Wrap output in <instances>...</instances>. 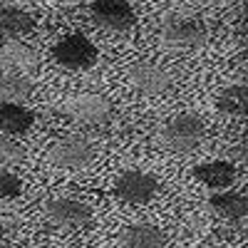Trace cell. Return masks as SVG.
Here are the masks:
<instances>
[{"label": "cell", "instance_id": "cell-1", "mask_svg": "<svg viewBox=\"0 0 248 248\" xmlns=\"http://www.w3.org/2000/svg\"><path fill=\"white\" fill-rule=\"evenodd\" d=\"M203 134H206V127L196 114H176L161 127L159 141L164 149L186 154V152H194L199 147Z\"/></svg>", "mask_w": 248, "mask_h": 248}, {"label": "cell", "instance_id": "cell-2", "mask_svg": "<svg viewBox=\"0 0 248 248\" xmlns=\"http://www.w3.org/2000/svg\"><path fill=\"white\" fill-rule=\"evenodd\" d=\"M97 57H99V52H97L94 43L82 32L65 35L52 47V60L67 70H90V67H94Z\"/></svg>", "mask_w": 248, "mask_h": 248}, {"label": "cell", "instance_id": "cell-3", "mask_svg": "<svg viewBox=\"0 0 248 248\" xmlns=\"http://www.w3.org/2000/svg\"><path fill=\"white\" fill-rule=\"evenodd\" d=\"M97 159L94 144L82 137H65L50 149V161L60 169H87Z\"/></svg>", "mask_w": 248, "mask_h": 248}, {"label": "cell", "instance_id": "cell-4", "mask_svg": "<svg viewBox=\"0 0 248 248\" xmlns=\"http://www.w3.org/2000/svg\"><path fill=\"white\" fill-rule=\"evenodd\" d=\"M90 10L94 23L109 32H127L137 25L129 0H90Z\"/></svg>", "mask_w": 248, "mask_h": 248}, {"label": "cell", "instance_id": "cell-5", "mask_svg": "<svg viewBox=\"0 0 248 248\" xmlns=\"http://www.w3.org/2000/svg\"><path fill=\"white\" fill-rule=\"evenodd\" d=\"M156 194H159V181L147 171L129 169L119 174L114 181V196L122 199L124 203H149Z\"/></svg>", "mask_w": 248, "mask_h": 248}, {"label": "cell", "instance_id": "cell-6", "mask_svg": "<svg viewBox=\"0 0 248 248\" xmlns=\"http://www.w3.org/2000/svg\"><path fill=\"white\" fill-rule=\"evenodd\" d=\"M60 112L75 122H82V124H105L112 117V105L107 97L90 92V94H79V97L67 99L60 107Z\"/></svg>", "mask_w": 248, "mask_h": 248}, {"label": "cell", "instance_id": "cell-7", "mask_svg": "<svg viewBox=\"0 0 248 248\" xmlns=\"http://www.w3.org/2000/svg\"><path fill=\"white\" fill-rule=\"evenodd\" d=\"M161 37L164 43L176 45V47H199L206 43V28L196 17L169 15L161 23Z\"/></svg>", "mask_w": 248, "mask_h": 248}, {"label": "cell", "instance_id": "cell-8", "mask_svg": "<svg viewBox=\"0 0 248 248\" xmlns=\"http://www.w3.org/2000/svg\"><path fill=\"white\" fill-rule=\"evenodd\" d=\"M45 214L52 223L67 226V229H79V226H87L94 218L90 206L77 199H52L45 206Z\"/></svg>", "mask_w": 248, "mask_h": 248}, {"label": "cell", "instance_id": "cell-9", "mask_svg": "<svg viewBox=\"0 0 248 248\" xmlns=\"http://www.w3.org/2000/svg\"><path fill=\"white\" fill-rule=\"evenodd\" d=\"M129 82L141 94L156 97L171 87V75L154 62H137L129 67Z\"/></svg>", "mask_w": 248, "mask_h": 248}, {"label": "cell", "instance_id": "cell-10", "mask_svg": "<svg viewBox=\"0 0 248 248\" xmlns=\"http://www.w3.org/2000/svg\"><path fill=\"white\" fill-rule=\"evenodd\" d=\"M194 176L209 189H229L238 179V169L233 161L216 159V161H203L199 167H194Z\"/></svg>", "mask_w": 248, "mask_h": 248}, {"label": "cell", "instance_id": "cell-11", "mask_svg": "<svg viewBox=\"0 0 248 248\" xmlns=\"http://www.w3.org/2000/svg\"><path fill=\"white\" fill-rule=\"evenodd\" d=\"M0 124H3V132L8 137L28 134L35 124V112L28 109L25 105H17V102H3V107H0Z\"/></svg>", "mask_w": 248, "mask_h": 248}, {"label": "cell", "instance_id": "cell-12", "mask_svg": "<svg viewBox=\"0 0 248 248\" xmlns=\"http://www.w3.org/2000/svg\"><path fill=\"white\" fill-rule=\"evenodd\" d=\"M122 246L124 248H164L167 246V233L156 229L154 223H134L122 231Z\"/></svg>", "mask_w": 248, "mask_h": 248}, {"label": "cell", "instance_id": "cell-13", "mask_svg": "<svg viewBox=\"0 0 248 248\" xmlns=\"http://www.w3.org/2000/svg\"><path fill=\"white\" fill-rule=\"evenodd\" d=\"M209 206L214 209V214L229 221H241L248 216V196L238 191H218L209 199Z\"/></svg>", "mask_w": 248, "mask_h": 248}, {"label": "cell", "instance_id": "cell-14", "mask_svg": "<svg viewBox=\"0 0 248 248\" xmlns=\"http://www.w3.org/2000/svg\"><path fill=\"white\" fill-rule=\"evenodd\" d=\"M0 25H3L5 37H20V35H28L35 28V17L28 10H20L17 5H3Z\"/></svg>", "mask_w": 248, "mask_h": 248}, {"label": "cell", "instance_id": "cell-15", "mask_svg": "<svg viewBox=\"0 0 248 248\" xmlns=\"http://www.w3.org/2000/svg\"><path fill=\"white\" fill-rule=\"evenodd\" d=\"M216 107L218 112L231 114V117H248V85L226 87L216 99Z\"/></svg>", "mask_w": 248, "mask_h": 248}, {"label": "cell", "instance_id": "cell-16", "mask_svg": "<svg viewBox=\"0 0 248 248\" xmlns=\"http://www.w3.org/2000/svg\"><path fill=\"white\" fill-rule=\"evenodd\" d=\"M35 85L25 77V75H17V72H5L3 75V82H0V94H3V102H23L30 99Z\"/></svg>", "mask_w": 248, "mask_h": 248}, {"label": "cell", "instance_id": "cell-17", "mask_svg": "<svg viewBox=\"0 0 248 248\" xmlns=\"http://www.w3.org/2000/svg\"><path fill=\"white\" fill-rule=\"evenodd\" d=\"M3 57H5L8 65H15V67H32L35 62H37L35 50L28 47V45H23L15 37H5V43H3Z\"/></svg>", "mask_w": 248, "mask_h": 248}, {"label": "cell", "instance_id": "cell-18", "mask_svg": "<svg viewBox=\"0 0 248 248\" xmlns=\"http://www.w3.org/2000/svg\"><path fill=\"white\" fill-rule=\"evenodd\" d=\"M0 156H3V164L8 167V164L23 161L25 159V149H23V144H17L15 139L3 137V141H0Z\"/></svg>", "mask_w": 248, "mask_h": 248}, {"label": "cell", "instance_id": "cell-19", "mask_svg": "<svg viewBox=\"0 0 248 248\" xmlns=\"http://www.w3.org/2000/svg\"><path fill=\"white\" fill-rule=\"evenodd\" d=\"M0 194H3V199H17L23 194V181H20V176H15L8 169L0 171Z\"/></svg>", "mask_w": 248, "mask_h": 248}, {"label": "cell", "instance_id": "cell-20", "mask_svg": "<svg viewBox=\"0 0 248 248\" xmlns=\"http://www.w3.org/2000/svg\"><path fill=\"white\" fill-rule=\"evenodd\" d=\"M30 3H35V0H3V5H30Z\"/></svg>", "mask_w": 248, "mask_h": 248}, {"label": "cell", "instance_id": "cell-21", "mask_svg": "<svg viewBox=\"0 0 248 248\" xmlns=\"http://www.w3.org/2000/svg\"><path fill=\"white\" fill-rule=\"evenodd\" d=\"M246 25H248V8H246Z\"/></svg>", "mask_w": 248, "mask_h": 248}, {"label": "cell", "instance_id": "cell-22", "mask_svg": "<svg viewBox=\"0 0 248 248\" xmlns=\"http://www.w3.org/2000/svg\"><path fill=\"white\" fill-rule=\"evenodd\" d=\"M214 248H229V246H214Z\"/></svg>", "mask_w": 248, "mask_h": 248}, {"label": "cell", "instance_id": "cell-23", "mask_svg": "<svg viewBox=\"0 0 248 248\" xmlns=\"http://www.w3.org/2000/svg\"><path fill=\"white\" fill-rule=\"evenodd\" d=\"M243 233H246V238H248V229H243Z\"/></svg>", "mask_w": 248, "mask_h": 248}, {"label": "cell", "instance_id": "cell-24", "mask_svg": "<svg viewBox=\"0 0 248 248\" xmlns=\"http://www.w3.org/2000/svg\"><path fill=\"white\" fill-rule=\"evenodd\" d=\"M5 248H8V246H5Z\"/></svg>", "mask_w": 248, "mask_h": 248}, {"label": "cell", "instance_id": "cell-25", "mask_svg": "<svg viewBox=\"0 0 248 248\" xmlns=\"http://www.w3.org/2000/svg\"><path fill=\"white\" fill-rule=\"evenodd\" d=\"M246 70H248V67H246Z\"/></svg>", "mask_w": 248, "mask_h": 248}]
</instances>
